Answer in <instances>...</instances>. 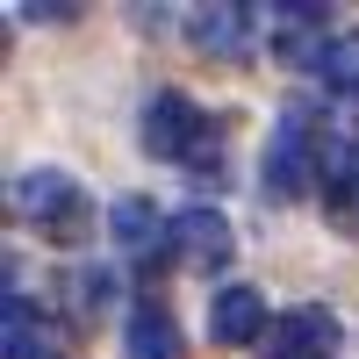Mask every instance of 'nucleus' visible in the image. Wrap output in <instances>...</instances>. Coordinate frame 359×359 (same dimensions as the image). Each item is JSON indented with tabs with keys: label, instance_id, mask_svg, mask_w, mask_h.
Instances as JSON below:
<instances>
[{
	"label": "nucleus",
	"instance_id": "1",
	"mask_svg": "<svg viewBox=\"0 0 359 359\" xmlns=\"http://www.w3.org/2000/svg\"><path fill=\"white\" fill-rule=\"evenodd\" d=\"M316 144H323V123L309 101H287L273 137H266V158H259V180L273 201H302L316 187Z\"/></svg>",
	"mask_w": 359,
	"mask_h": 359
},
{
	"label": "nucleus",
	"instance_id": "2",
	"mask_svg": "<svg viewBox=\"0 0 359 359\" xmlns=\"http://www.w3.org/2000/svg\"><path fill=\"white\" fill-rule=\"evenodd\" d=\"M8 208L29 216V230L57 237V245H72V237L86 230V187H79L65 165H29V172H15Z\"/></svg>",
	"mask_w": 359,
	"mask_h": 359
},
{
	"label": "nucleus",
	"instance_id": "3",
	"mask_svg": "<svg viewBox=\"0 0 359 359\" xmlns=\"http://www.w3.org/2000/svg\"><path fill=\"white\" fill-rule=\"evenodd\" d=\"M201 108L180 94V86H158L151 101L137 108V144H144V158H165V165H187L201 151Z\"/></svg>",
	"mask_w": 359,
	"mask_h": 359
},
{
	"label": "nucleus",
	"instance_id": "4",
	"mask_svg": "<svg viewBox=\"0 0 359 359\" xmlns=\"http://www.w3.org/2000/svg\"><path fill=\"white\" fill-rule=\"evenodd\" d=\"M172 252H180V266L223 273V266L237 259V230H230V216H223L216 201H187L172 216Z\"/></svg>",
	"mask_w": 359,
	"mask_h": 359
},
{
	"label": "nucleus",
	"instance_id": "5",
	"mask_svg": "<svg viewBox=\"0 0 359 359\" xmlns=\"http://www.w3.org/2000/svg\"><path fill=\"white\" fill-rule=\"evenodd\" d=\"M331 345H338V316L323 302H302L273 316V331L259 338V359H331Z\"/></svg>",
	"mask_w": 359,
	"mask_h": 359
},
{
	"label": "nucleus",
	"instance_id": "6",
	"mask_svg": "<svg viewBox=\"0 0 359 359\" xmlns=\"http://www.w3.org/2000/svg\"><path fill=\"white\" fill-rule=\"evenodd\" d=\"M273 15V50L287 57L294 72H316L323 65V50H331V8H309V0H280V8H266Z\"/></svg>",
	"mask_w": 359,
	"mask_h": 359
},
{
	"label": "nucleus",
	"instance_id": "7",
	"mask_svg": "<svg viewBox=\"0 0 359 359\" xmlns=\"http://www.w3.org/2000/svg\"><path fill=\"white\" fill-rule=\"evenodd\" d=\"M266 331H273V309H266L259 287H245V280L216 287V302H208V338L216 345H259Z\"/></svg>",
	"mask_w": 359,
	"mask_h": 359
},
{
	"label": "nucleus",
	"instance_id": "8",
	"mask_svg": "<svg viewBox=\"0 0 359 359\" xmlns=\"http://www.w3.org/2000/svg\"><path fill=\"white\" fill-rule=\"evenodd\" d=\"M252 22H259V8H245V0H208V8L187 15V43L201 57H237L252 43Z\"/></svg>",
	"mask_w": 359,
	"mask_h": 359
},
{
	"label": "nucleus",
	"instance_id": "9",
	"mask_svg": "<svg viewBox=\"0 0 359 359\" xmlns=\"http://www.w3.org/2000/svg\"><path fill=\"white\" fill-rule=\"evenodd\" d=\"M0 352L8 359H65V338L43 323V309L22 287H8V309H0Z\"/></svg>",
	"mask_w": 359,
	"mask_h": 359
},
{
	"label": "nucleus",
	"instance_id": "10",
	"mask_svg": "<svg viewBox=\"0 0 359 359\" xmlns=\"http://www.w3.org/2000/svg\"><path fill=\"white\" fill-rule=\"evenodd\" d=\"M108 237H115V252H130V259L172 252V223L158 216L151 194H123V201H115V208H108Z\"/></svg>",
	"mask_w": 359,
	"mask_h": 359
},
{
	"label": "nucleus",
	"instance_id": "11",
	"mask_svg": "<svg viewBox=\"0 0 359 359\" xmlns=\"http://www.w3.org/2000/svg\"><path fill=\"white\" fill-rule=\"evenodd\" d=\"M123 352L130 359H187V338H180L165 302H137L130 323H123Z\"/></svg>",
	"mask_w": 359,
	"mask_h": 359
},
{
	"label": "nucleus",
	"instance_id": "12",
	"mask_svg": "<svg viewBox=\"0 0 359 359\" xmlns=\"http://www.w3.org/2000/svg\"><path fill=\"white\" fill-rule=\"evenodd\" d=\"M316 194H331L338 208L359 194V137L323 130V144H316Z\"/></svg>",
	"mask_w": 359,
	"mask_h": 359
},
{
	"label": "nucleus",
	"instance_id": "13",
	"mask_svg": "<svg viewBox=\"0 0 359 359\" xmlns=\"http://www.w3.org/2000/svg\"><path fill=\"white\" fill-rule=\"evenodd\" d=\"M316 79H323V94L359 101V29H338V36H331V50H323Z\"/></svg>",
	"mask_w": 359,
	"mask_h": 359
},
{
	"label": "nucleus",
	"instance_id": "14",
	"mask_svg": "<svg viewBox=\"0 0 359 359\" xmlns=\"http://www.w3.org/2000/svg\"><path fill=\"white\" fill-rule=\"evenodd\" d=\"M65 294H72V316L94 323V316L115 302V273H108V266H72V273H65Z\"/></svg>",
	"mask_w": 359,
	"mask_h": 359
},
{
	"label": "nucleus",
	"instance_id": "15",
	"mask_svg": "<svg viewBox=\"0 0 359 359\" xmlns=\"http://www.w3.org/2000/svg\"><path fill=\"white\" fill-rule=\"evenodd\" d=\"M15 22H72L79 8H65V0H29V8H8Z\"/></svg>",
	"mask_w": 359,
	"mask_h": 359
}]
</instances>
